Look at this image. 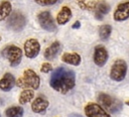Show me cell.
Here are the masks:
<instances>
[{
	"mask_svg": "<svg viewBox=\"0 0 129 117\" xmlns=\"http://www.w3.org/2000/svg\"><path fill=\"white\" fill-rule=\"evenodd\" d=\"M75 84H76L75 72L62 67L54 70L49 80L50 87L56 92H59L61 94H66L70 90H72L75 87Z\"/></svg>",
	"mask_w": 129,
	"mask_h": 117,
	"instance_id": "obj_1",
	"label": "cell"
},
{
	"mask_svg": "<svg viewBox=\"0 0 129 117\" xmlns=\"http://www.w3.org/2000/svg\"><path fill=\"white\" fill-rule=\"evenodd\" d=\"M16 85L20 88H30L32 90H36L40 85V78L33 70L27 69L23 72V76L17 80Z\"/></svg>",
	"mask_w": 129,
	"mask_h": 117,
	"instance_id": "obj_2",
	"label": "cell"
},
{
	"mask_svg": "<svg viewBox=\"0 0 129 117\" xmlns=\"http://www.w3.org/2000/svg\"><path fill=\"white\" fill-rule=\"evenodd\" d=\"M2 55L8 60L9 64L11 67H16L20 64L21 62V58H22V50L20 47L16 46V45H13V44H9V45H6L2 51H1Z\"/></svg>",
	"mask_w": 129,
	"mask_h": 117,
	"instance_id": "obj_3",
	"label": "cell"
},
{
	"mask_svg": "<svg viewBox=\"0 0 129 117\" xmlns=\"http://www.w3.org/2000/svg\"><path fill=\"white\" fill-rule=\"evenodd\" d=\"M98 102H99L100 106L109 110L110 113H117L122 108V103L119 100H117V99H115V98H113L110 95L105 94V93L99 94Z\"/></svg>",
	"mask_w": 129,
	"mask_h": 117,
	"instance_id": "obj_4",
	"label": "cell"
},
{
	"mask_svg": "<svg viewBox=\"0 0 129 117\" xmlns=\"http://www.w3.org/2000/svg\"><path fill=\"white\" fill-rule=\"evenodd\" d=\"M127 74V63L122 58H117L110 70V78L115 82H121Z\"/></svg>",
	"mask_w": 129,
	"mask_h": 117,
	"instance_id": "obj_5",
	"label": "cell"
},
{
	"mask_svg": "<svg viewBox=\"0 0 129 117\" xmlns=\"http://www.w3.org/2000/svg\"><path fill=\"white\" fill-rule=\"evenodd\" d=\"M26 24V17L20 11H14L8 16L7 26L13 31H21Z\"/></svg>",
	"mask_w": 129,
	"mask_h": 117,
	"instance_id": "obj_6",
	"label": "cell"
},
{
	"mask_svg": "<svg viewBox=\"0 0 129 117\" xmlns=\"http://www.w3.org/2000/svg\"><path fill=\"white\" fill-rule=\"evenodd\" d=\"M37 20L40 27L48 32H53L56 30V24L53 17L48 11H41L37 15Z\"/></svg>",
	"mask_w": 129,
	"mask_h": 117,
	"instance_id": "obj_7",
	"label": "cell"
},
{
	"mask_svg": "<svg viewBox=\"0 0 129 117\" xmlns=\"http://www.w3.org/2000/svg\"><path fill=\"white\" fill-rule=\"evenodd\" d=\"M84 110L87 117H111L105 109L97 103H88Z\"/></svg>",
	"mask_w": 129,
	"mask_h": 117,
	"instance_id": "obj_8",
	"label": "cell"
},
{
	"mask_svg": "<svg viewBox=\"0 0 129 117\" xmlns=\"http://www.w3.org/2000/svg\"><path fill=\"white\" fill-rule=\"evenodd\" d=\"M40 43L35 38H29L24 42V53L28 58H34L38 55Z\"/></svg>",
	"mask_w": 129,
	"mask_h": 117,
	"instance_id": "obj_9",
	"label": "cell"
},
{
	"mask_svg": "<svg viewBox=\"0 0 129 117\" xmlns=\"http://www.w3.org/2000/svg\"><path fill=\"white\" fill-rule=\"evenodd\" d=\"M108 56H109V54H108V51H107L105 46L97 45L95 47L93 60H94V63H95L96 66H98V67L105 66V64L108 61Z\"/></svg>",
	"mask_w": 129,
	"mask_h": 117,
	"instance_id": "obj_10",
	"label": "cell"
},
{
	"mask_svg": "<svg viewBox=\"0 0 129 117\" xmlns=\"http://www.w3.org/2000/svg\"><path fill=\"white\" fill-rule=\"evenodd\" d=\"M115 21H125L129 18V1L118 4L113 14Z\"/></svg>",
	"mask_w": 129,
	"mask_h": 117,
	"instance_id": "obj_11",
	"label": "cell"
},
{
	"mask_svg": "<svg viewBox=\"0 0 129 117\" xmlns=\"http://www.w3.org/2000/svg\"><path fill=\"white\" fill-rule=\"evenodd\" d=\"M48 105H49V103H48V101L46 100V98L44 96H38L32 102L31 110L34 113H42L47 109Z\"/></svg>",
	"mask_w": 129,
	"mask_h": 117,
	"instance_id": "obj_12",
	"label": "cell"
},
{
	"mask_svg": "<svg viewBox=\"0 0 129 117\" xmlns=\"http://www.w3.org/2000/svg\"><path fill=\"white\" fill-rule=\"evenodd\" d=\"M16 85V81L15 78L12 74L10 73H6L1 79H0V90L4 91V92H8L10 91L14 86Z\"/></svg>",
	"mask_w": 129,
	"mask_h": 117,
	"instance_id": "obj_13",
	"label": "cell"
},
{
	"mask_svg": "<svg viewBox=\"0 0 129 117\" xmlns=\"http://www.w3.org/2000/svg\"><path fill=\"white\" fill-rule=\"evenodd\" d=\"M72 15H73V13H72V10H71L70 7H68V6L61 7V9L59 10V12L56 15V22H57V24L63 25L66 23H68L71 20Z\"/></svg>",
	"mask_w": 129,
	"mask_h": 117,
	"instance_id": "obj_14",
	"label": "cell"
},
{
	"mask_svg": "<svg viewBox=\"0 0 129 117\" xmlns=\"http://www.w3.org/2000/svg\"><path fill=\"white\" fill-rule=\"evenodd\" d=\"M95 17L98 20H102L104 15H106L110 11V5L106 1H100L97 2L96 8H95Z\"/></svg>",
	"mask_w": 129,
	"mask_h": 117,
	"instance_id": "obj_15",
	"label": "cell"
},
{
	"mask_svg": "<svg viewBox=\"0 0 129 117\" xmlns=\"http://www.w3.org/2000/svg\"><path fill=\"white\" fill-rule=\"evenodd\" d=\"M59 50H60V43H59V41H53L48 47H46V49L44 50L43 55H44V57L46 60H53L57 55Z\"/></svg>",
	"mask_w": 129,
	"mask_h": 117,
	"instance_id": "obj_16",
	"label": "cell"
},
{
	"mask_svg": "<svg viewBox=\"0 0 129 117\" xmlns=\"http://www.w3.org/2000/svg\"><path fill=\"white\" fill-rule=\"evenodd\" d=\"M61 61L72 66H79L81 64V55L77 52H64L61 55Z\"/></svg>",
	"mask_w": 129,
	"mask_h": 117,
	"instance_id": "obj_17",
	"label": "cell"
},
{
	"mask_svg": "<svg viewBox=\"0 0 129 117\" xmlns=\"http://www.w3.org/2000/svg\"><path fill=\"white\" fill-rule=\"evenodd\" d=\"M12 10V5L9 1L3 0L0 2V21L6 19L10 14Z\"/></svg>",
	"mask_w": 129,
	"mask_h": 117,
	"instance_id": "obj_18",
	"label": "cell"
},
{
	"mask_svg": "<svg viewBox=\"0 0 129 117\" xmlns=\"http://www.w3.org/2000/svg\"><path fill=\"white\" fill-rule=\"evenodd\" d=\"M23 112H24V110L22 107L11 106L5 110V115H6V117H22Z\"/></svg>",
	"mask_w": 129,
	"mask_h": 117,
	"instance_id": "obj_19",
	"label": "cell"
},
{
	"mask_svg": "<svg viewBox=\"0 0 129 117\" xmlns=\"http://www.w3.org/2000/svg\"><path fill=\"white\" fill-rule=\"evenodd\" d=\"M33 97H34V93L32 90H30V89L23 90L19 95V103L21 105L27 104L28 102H30L33 99Z\"/></svg>",
	"mask_w": 129,
	"mask_h": 117,
	"instance_id": "obj_20",
	"label": "cell"
},
{
	"mask_svg": "<svg viewBox=\"0 0 129 117\" xmlns=\"http://www.w3.org/2000/svg\"><path fill=\"white\" fill-rule=\"evenodd\" d=\"M112 32V26L109 24H104L99 27V36L102 40H107Z\"/></svg>",
	"mask_w": 129,
	"mask_h": 117,
	"instance_id": "obj_21",
	"label": "cell"
},
{
	"mask_svg": "<svg viewBox=\"0 0 129 117\" xmlns=\"http://www.w3.org/2000/svg\"><path fill=\"white\" fill-rule=\"evenodd\" d=\"M38 5L41 6H48V5H53L55 3H58L60 0H34Z\"/></svg>",
	"mask_w": 129,
	"mask_h": 117,
	"instance_id": "obj_22",
	"label": "cell"
},
{
	"mask_svg": "<svg viewBox=\"0 0 129 117\" xmlns=\"http://www.w3.org/2000/svg\"><path fill=\"white\" fill-rule=\"evenodd\" d=\"M40 71L42 73H48V72H51L52 71V66L49 64V63H43L40 67Z\"/></svg>",
	"mask_w": 129,
	"mask_h": 117,
	"instance_id": "obj_23",
	"label": "cell"
},
{
	"mask_svg": "<svg viewBox=\"0 0 129 117\" xmlns=\"http://www.w3.org/2000/svg\"><path fill=\"white\" fill-rule=\"evenodd\" d=\"M77 3H78V5H79L80 8L86 9V7H87V2H86V0H77Z\"/></svg>",
	"mask_w": 129,
	"mask_h": 117,
	"instance_id": "obj_24",
	"label": "cell"
},
{
	"mask_svg": "<svg viewBox=\"0 0 129 117\" xmlns=\"http://www.w3.org/2000/svg\"><path fill=\"white\" fill-rule=\"evenodd\" d=\"M80 26H81V22H80V21H76V22L73 24L72 27H73L74 29H78V28H80Z\"/></svg>",
	"mask_w": 129,
	"mask_h": 117,
	"instance_id": "obj_25",
	"label": "cell"
},
{
	"mask_svg": "<svg viewBox=\"0 0 129 117\" xmlns=\"http://www.w3.org/2000/svg\"><path fill=\"white\" fill-rule=\"evenodd\" d=\"M70 117H83V116H81L80 114H76V113H75V114H71Z\"/></svg>",
	"mask_w": 129,
	"mask_h": 117,
	"instance_id": "obj_26",
	"label": "cell"
},
{
	"mask_svg": "<svg viewBox=\"0 0 129 117\" xmlns=\"http://www.w3.org/2000/svg\"><path fill=\"white\" fill-rule=\"evenodd\" d=\"M125 104H126L127 106H129V101H126V102H125Z\"/></svg>",
	"mask_w": 129,
	"mask_h": 117,
	"instance_id": "obj_27",
	"label": "cell"
},
{
	"mask_svg": "<svg viewBox=\"0 0 129 117\" xmlns=\"http://www.w3.org/2000/svg\"><path fill=\"white\" fill-rule=\"evenodd\" d=\"M0 40H1V36H0Z\"/></svg>",
	"mask_w": 129,
	"mask_h": 117,
	"instance_id": "obj_28",
	"label": "cell"
},
{
	"mask_svg": "<svg viewBox=\"0 0 129 117\" xmlns=\"http://www.w3.org/2000/svg\"><path fill=\"white\" fill-rule=\"evenodd\" d=\"M0 117H1V116H0Z\"/></svg>",
	"mask_w": 129,
	"mask_h": 117,
	"instance_id": "obj_29",
	"label": "cell"
}]
</instances>
